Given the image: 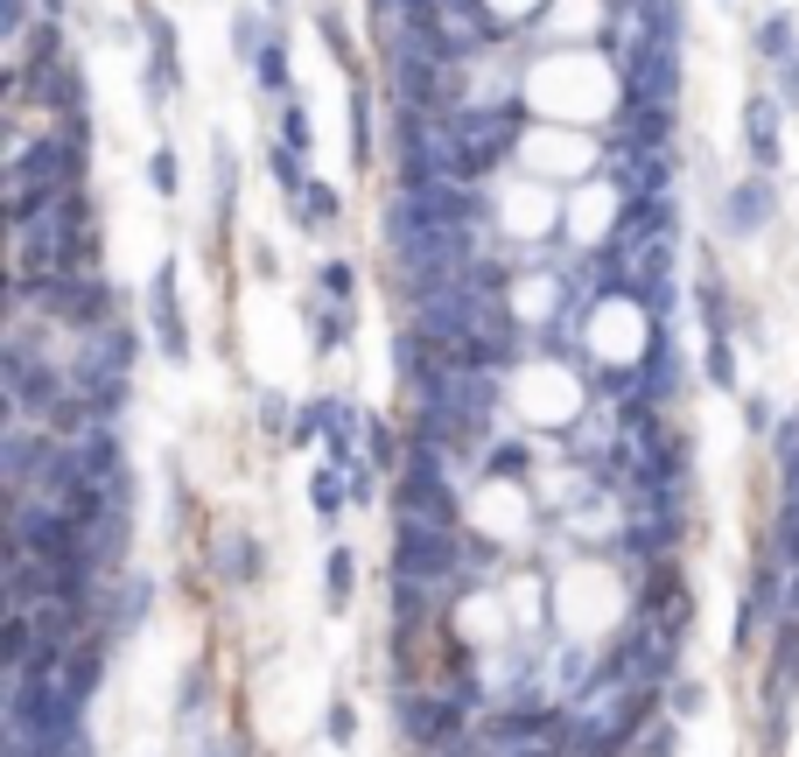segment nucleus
Masks as SVG:
<instances>
[{"label":"nucleus","instance_id":"f257e3e1","mask_svg":"<svg viewBox=\"0 0 799 757\" xmlns=\"http://www.w3.org/2000/svg\"><path fill=\"white\" fill-rule=\"evenodd\" d=\"M91 245H99L91 204H85V189H70V197H56L43 218L14 224V274H70V267L91 260Z\"/></svg>","mask_w":799,"mask_h":757},{"label":"nucleus","instance_id":"f03ea898","mask_svg":"<svg viewBox=\"0 0 799 757\" xmlns=\"http://www.w3.org/2000/svg\"><path fill=\"white\" fill-rule=\"evenodd\" d=\"M14 309H43V316H64L78 330H106L112 288L91 274H14Z\"/></svg>","mask_w":799,"mask_h":757},{"label":"nucleus","instance_id":"7ed1b4c3","mask_svg":"<svg viewBox=\"0 0 799 757\" xmlns=\"http://www.w3.org/2000/svg\"><path fill=\"white\" fill-rule=\"evenodd\" d=\"M617 70H624V99L674 106V91H680V29L638 22L632 43H624V56H617Z\"/></svg>","mask_w":799,"mask_h":757},{"label":"nucleus","instance_id":"20e7f679","mask_svg":"<svg viewBox=\"0 0 799 757\" xmlns=\"http://www.w3.org/2000/svg\"><path fill=\"white\" fill-rule=\"evenodd\" d=\"M393 575L400 582H449L463 575V540L456 526H435V519H400L393 526Z\"/></svg>","mask_w":799,"mask_h":757},{"label":"nucleus","instance_id":"39448f33","mask_svg":"<svg viewBox=\"0 0 799 757\" xmlns=\"http://www.w3.org/2000/svg\"><path fill=\"white\" fill-rule=\"evenodd\" d=\"M393 723L407 729V744L442 750V744H456V736H463V702H456L449 688H435V694L400 688V694H393Z\"/></svg>","mask_w":799,"mask_h":757},{"label":"nucleus","instance_id":"423d86ee","mask_svg":"<svg viewBox=\"0 0 799 757\" xmlns=\"http://www.w3.org/2000/svg\"><path fill=\"white\" fill-rule=\"evenodd\" d=\"M147 330H155V351L168 365H189V316H183V295H176V260H162L155 281H147Z\"/></svg>","mask_w":799,"mask_h":757},{"label":"nucleus","instance_id":"0eeeda50","mask_svg":"<svg viewBox=\"0 0 799 757\" xmlns=\"http://www.w3.org/2000/svg\"><path fill=\"white\" fill-rule=\"evenodd\" d=\"M147 78H141V91H147V106L162 112V99L183 85V50H176V29L162 22V14H147Z\"/></svg>","mask_w":799,"mask_h":757},{"label":"nucleus","instance_id":"6e6552de","mask_svg":"<svg viewBox=\"0 0 799 757\" xmlns=\"http://www.w3.org/2000/svg\"><path fill=\"white\" fill-rule=\"evenodd\" d=\"M771 183H765V168H757L751 183H730V197H722V224H730V239H751V232H765L771 224Z\"/></svg>","mask_w":799,"mask_h":757},{"label":"nucleus","instance_id":"1a4fd4ad","mask_svg":"<svg viewBox=\"0 0 799 757\" xmlns=\"http://www.w3.org/2000/svg\"><path fill=\"white\" fill-rule=\"evenodd\" d=\"M624 147H666L674 141V106H653V99H624Z\"/></svg>","mask_w":799,"mask_h":757},{"label":"nucleus","instance_id":"9d476101","mask_svg":"<svg viewBox=\"0 0 799 757\" xmlns=\"http://www.w3.org/2000/svg\"><path fill=\"white\" fill-rule=\"evenodd\" d=\"M744 127H751V162L757 168H765V176H771V168H778V99H771V91H757V99L744 106Z\"/></svg>","mask_w":799,"mask_h":757},{"label":"nucleus","instance_id":"9b49d317","mask_svg":"<svg viewBox=\"0 0 799 757\" xmlns=\"http://www.w3.org/2000/svg\"><path fill=\"white\" fill-rule=\"evenodd\" d=\"M322 449H330L337 470H365L358 457V407L351 401H330V421H322Z\"/></svg>","mask_w":799,"mask_h":757},{"label":"nucleus","instance_id":"f8f14e48","mask_svg":"<svg viewBox=\"0 0 799 757\" xmlns=\"http://www.w3.org/2000/svg\"><path fill=\"white\" fill-rule=\"evenodd\" d=\"M99 673H106V652H99V646H70V652H64V694H70L78 709L99 694Z\"/></svg>","mask_w":799,"mask_h":757},{"label":"nucleus","instance_id":"ddd939ff","mask_svg":"<svg viewBox=\"0 0 799 757\" xmlns=\"http://www.w3.org/2000/svg\"><path fill=\"white\" fill-rule=\"evenodd\" d=\"M266 176H274V189L295 204V211H302V197H309V183H316L309 168H302V155H295L288 141H274V147H266Z\"/></svg>","mask_w":799,"mask_h":757},{"label":"nucleus","instance_id":"4468645a","mask_svg":"<svg viewBox=\"0 0 799 757\" xmlns=\"http://www.w3.org/2000/svg\"><path fill=\"white\" fill-rule=\"evenodd\" d=\"M253 85L266 99H295V78H288V43L281 35H266V50L253 56Z\"/></svg>","mask_w":799,"mask_h":757},{"label":"nucleus","instance_id":"2eb2a0df","mask_svg":"<svg viewBox=\"0 0 799 757\" xmlns=\"http://www.w3.org/2000/svg\"><path fill=\"white\" fill-rule=\"evenodd\" d=\"M351 590H358V561H351V547H330V555H322V603H330V611H344Z\"/></svg>","mask_w":799,"mask_h":757},{"label":"nucleus","instance_id":"dca6fc26","mask_svg":"<svg viewBox=\"0 0 799 757\" xmlns=\"http://www.w3.org/2000/svg\"><path fill=\"white\" fill-rule=\"evenodd\" d=\"M260 540L253 534H232V540H225L218 547V568H225V575H232V582H260Z\"/></svg>","mask_w":799,"mask_h":757},{"label":"nucleus","instance_id":"f3484780","mask_svg":"<svg viewBox=\"0 0 799 757\" xmlns=\"http://www.w3.org/2000/svg\"><path fill=\"white\" fill-rule=\"evenodd\" d=\"M344 498H351L344 470H337V463H322L316 478H309V505H316V519H337V513H344Z\"/></svg>","mask_w":799,"mask_h":757},{"label":"nucleus","instance_id":"a211bd4d","mask_svg":"<svg viewBox=\"0 0 799 757\" xmlns=\"http://www.w3.org/2000/svg\"><path fill=\"white\" fill-rule=\"evenodd\" d=\"M792 50H799L792 14H765V22H757V56H765V64H786Z\"/></svg>","mask_w":799,"mask_h":757},{"label":"nucleus","instance_id":"6ab92c4d","mask_svg":"<svg viewBox=\"0 0 799 757\" xmlns=\"http://www.w3.org/2000/svg\"><path fill=\"white\" fill-rule=\"evenodd\" d=\"M309 330H316V351H337L351 337V301H322V309H309Z\"/></svg>","mask_w":799,"mask_h":757},{"label":"nucleus","instance_id":"aec40b11","mask_svg":"<svg viewBox=\"0 0 799 757\" xmlns=\"http://www.w3.org/2000/svg\"><path fill=\"white\" fill-rule=\"evenodd\" d=\"M211 183H218V218H232V204H239V162H232V147L211 141Z\"/></svg>","mask_w":799,"mask_h":757},{"label":"nucleus","instance_id":"412c9836","mask_svg":"<svg viewBox=\"0 0 799 757\" xmlns=\"http://www.w3.org/2000/svg\"><path fill=\"white\" fill-rule=\"evenodd\" d=\"M316 288H322V301H358V267H351V260H322Z\"/></svg>","mask_w":799,"mask_h":757},{"label":"nucleus","instance_id":"4be33fe9","mask_svg":"<svg viewBox=\"0 0 799 757\" xmlns=\"http://www.w3.org/2000/svg\"><path fill=\"white\" fill-rule=\"evenodd\" d=\"M316 35H322V43H330V56H337V64H344V70H358L351 29H344V14H337V8H322V14H316Z\"/></svg>","mask_w":799,"mask_h":757},{"label":"nucleus","instance_id":"5701e85b","mask_svg":"<svg viewBox=\"0 0 799 757\" xmlns=\"http://www.w3.org/2000/svg\"><path fill=\"white\" fill-rule=\"evenodd\" d=\"M337 211H344V197H337V183H309V197H302V224H337Z\"/></svg>","mask_w":799,"mask_h":757},{"label":"nucleus","instance_id":"b1692460","mask_svg":"<svg viewBox=\"0 0 799 757\" xmlns=\"http://www.w3.org/2000/svg\"><path fill=\"white\" fill-rule=\"evenodd\" d=\"M526 470H533V449L526 442H491L484 478H526Z\"/></svg>","mask_w":799,"mask_h":757},{"label":"nucleus","instance_id":"393cba45","mask_svg":"<svg viewBox=\"0 0 799 757\" xmlns=\"http://www.w3.org/2000/svg\"><path fill=\"white\" fill-rule=\"evenodd\" d=\"M632 744H638L632 757H674L680 750V723H653V729H638Z\"/></svg>","mask_w":799,"mask_h":757},{"label":"nucleus","instance_id":"a878e982","mask_svg":"<svg viewBox=\"0 0 799 757\" xmlns=\"http://www.w3.org/2000/svg\"><path fill=\"white\" fill-rule=\"evenodd\" d=\"M709 378H715L722 393L736 386V344H730V337H709Z\"/></svg>","mask_w":799,"mask_h":757},{"label":"nucleus","instance_id":"bb28decb","mask_svg":"<svg viewBox=\"0 0 799 757\" xmlns=\"http://www.w3.org/2000/svg\"><path fill=\"white\" fill-rule=\"evenodd\" d=\"M147 183H155L162 197H176V189H183V162L168 155V147H155V162H147Z\"/></svg>","mask_w":799,"mask_h":757},{"label":"nucleus","instance_id":"cd10ccee","mask_svg":"<svg viewBox=\"0 0 799 757\" xmlns=\"http://www.w3.org/2000/svg\"><path fill=\"white\" fill-rule=\"evenodd\" d=\"M266 35H274V29H260V22H253V14H239V22H232V50L245 56V64H253V56L266 50Z\"/></svg>","mask_w":799,"mask_h":757},{"label":"nucleus","instance_id":"c85d7f7f","mask_svg":"<svg viewBox=\"0 0 799 757\" xmlns=\"http://www.w3.org/2000/svg\"><path fill=\"white\" fill-rule=\"evenodd\" d=\"M322 729H330V744L344 750L351 736H358V709H351V702H330V715H322Z\"/></svg>","mask_w":799,"mask_h":757},{"label":"nucleus","instance_id":"c756f323","mask_svg":"<svg viewBox=\"0 0 799 757\" xmlns=\"http://www.w3.org/2000/svg\"><path fill=\"white\" fill-rule=\"evenodd\" d=\"M351 120H358V134H351L358 162H372V99H365V91H358V99H351Z\"/></svg>","mask_w":799,"mask_h":757},{"label":"nucleus","instance_id":"7c9ffc66","mask_svg":"<svg viewBox=\"0 0 799 757\" xmlns=\"http://www.w3.org/2000/svg\"><path fill=\"white\" fill-rule=\"evenodd\" d=\"M281 127H288V147H295V155H309V112H302V99H288V112H281Z\"/></svg>","mask_w":799,"mask_h":757},{"label":"nucleus","instance_id":"2f4dec72","mask_svg":"<svg viewBox=\"0 0 799 757\" xmlns=\"http://www.w3.org/2000/svg\"><path fill=\"white\" fill-rule=\"evenodd\" d=\"M29 22H35V14H29V0H0V35H8V43H22Z\"/></svg>","mask_w":799,"mask_h":757},{"label":"nucleus","instance_id":"473e14b6","mask_svg":"<svg viewBox=\"0 0 799 757\" xmlns=\"http://www.w3.org/2000/svg\"><path fill=\"white\" fill-rule=\"evenodd\" d=\"M778 555H786V568H799V505L778 513Z\"/></svg>","mask_w":799,"mask_h":757},{"label":"nucleus","instance_id":"72a5a7b5","mask_svg":"<svg viewBox=\"0 0 799 757\" xmlns=\"http://www.w3.org/2000/svg\"><path fill=\"white\" fill-rule=\"evenodd\" d=\"M771 457H778V463H792V457H799V414H786V421L771 428Z\"/></svg>","mask_w":799,"mask_h":757},{"label":"nucleus","instance_id":"f704fd0d","mask_svg":"<svg viewBox=\"0 0 799 757\" xmlns=\"http://www.w3.org/2000/svg\"><path fill=\"white\" fill-rule=\"evenodd\" d=\"M260 428H295V414H288V401H281V393H260Z\"/></svg>","mask_w":799,"mask_h":757},{"label":"nucleus","instance_id":"c9c22d12","mask_svg":"<svg viewBox=\"0 0 799 757\" xmlns=\"http://www.w3.org/2000/svg\"><path fill=\"white\" fill-rule=\"evenodd\" d=\"M744 421H751V435H771L778 428V414H771L765 393H751V401H744Z\"/></svg>","mask_w":799,"mask_h":757},{"label":"nucleus","instance_id":"e433bc0d","mask_svg":"<svg viewBox=\"0 0 799 757\" xmlns=\"http://www.w3.org/2000/svg\"><path fill=\"white\" fill-rule=\"evenodd\" d=\"M365 442H372V463H379V470H400V463H393V428H379V421H372V428H365Z\"/></svg>","mask_w":799,"mask_h":757},{"label":"nucleus","instance_id":"4c0bfd02","mask_svg":"<svg viewBox=\"0 0 799 757\" xmlns=\"http://www.w3.org/2000/svg\"><path fill=\"white\" fill-rule=\"evenodd\" d=\"M778 99H786V106L799 112V50L786 56V64H778Z\"/></svg>","mask_w":799,"mask_h":757},{"label":"nucleus","instance_id":"58836bf2","mask_svg":"<svg viewBox=\"0 0 799 757\" xmlns=\"http://www.w3.org/2000/svg\"><path fill=\"white\" fill-rule=\"evenodd\" d=\"M701 702H709V694H701V688H694V680H680V694H674V709H680V715H701Z\"/></svg>","mask_w":799,"mask_h":757},{"label":"nucleus","instance_id":"ea45409f","mask_svg":"<svg viewBox=\"0 0 799 757\" xmlns=\"http://www.w3.org/2000/svg\"><path fill=\"white\" fill-rule=\"evenodd\" d=\"M266 8H288V0H266Z\"/></svg>","mask_w":799,"mask_h":757}]
</instances>
